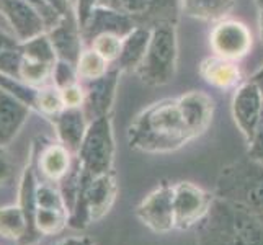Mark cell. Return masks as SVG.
<instances>
[{
  "mask_svg": "<svg viewBox=\"0 0 263 245\" xmlns=\"http://www.w3.org/2000/svg\"><path fill=\"white\" fill-rule=\"evenodd\" d=\"M178 100L190 128H192L193 134L198 138L199 134H203L208 129V126L211 123L214 108L213 100L201 92H190L178 97Z\"/></svg>",
  "mask_w": 263,
  "mask_h": 245,
  "instance_id": "18",
  "label": "cell"
},
{
  "mask_svg": "<svg viewBox=\"0 0 263 245\" xmlns=\"http://www.w3.org/2000/svg\"><path fill=\"white\" fill-rule=\"evenodd\" d=\"M106 64H108V61H105L95 49L90 48L87 51H82V54H80V58L76 64L77 76L84 80L100 79L108 72Z\"/></svg>",
  "mask_w": 263,
  "mask_h": 245,
  "instance_id": "27",
  "label": "cell"
},
{
  "mask_svg": "<svg viewBox=\"0 0 263 245\" xmlns=\"http://www.w3.org/2000/svg\"><path fill=\"white\" fill-rule=\"evenodd\" d=\"M138 20H134L133 16L120 13L116 10L106 7H95L87 25L82 28L80 34H82L84 40H88L92 43L98 34L103 33H111L120 36V38H126L134 28H138Z\"/></svg>",
  "mask_w": 263,
  "mask_h": 245,
  "instance_id": "12",
  "label": "cell"
},
{
  "mask_svg": "<svg viewBox=\"0 0 263 245\" xmlns=\"http://www.w3.org/2000/svg\"><path fill=\"white\" fill-rule=\"evenodd\" d=\"M152 28L138 26L126 38H123V46L120 58H118V69L120 70H136L144 59L151 41Z\"/></svg>",
  "mask_w": 263,
  "mask_h": 245,
  "instance_id": "19",
  "label": "cell"
},
{
  "mask_svg": "<svg viewBox=\"0 0 263 245\" xmlns=\"http://www.w3.org/2000/svg\"><path fill=\"white\" fill-rule=\"evenodd\" d=\"M52 118L61 144L67 147L74 156H77L88 128V120L85 118L84 110L82 108H64L61 113Z\"/></svg>",
  "mask_w": 263,
  "mask_h": 245,
  "instance_id": "16",
  "label": "cell"
},
{
  "mask_svg": "<svg viewBox=\"0 0 263 245\" xmlns=\"http://www.w3.org/2000/svg\"><path fill=\"white\" fill-rule=\"evenodd\" d=\"M214 195L240 206L263 224V163L246 157L222 167Z\"/></svg>",
  "mask_w": 263,
  "mask_h": 245,
  "instance_id": "3",
  "label": "cell"
},
{
  "mask_svg": "<svg viewBox=\"0 0 263 245\" xmlns=\"http://www.w3.org/2000/svg\"><path fill=\"white\" fill-rule=\"evenodd\" d=\"M183 10L199 20H219L234 8V0H181Z\"/></svg>",
  "mask_w": 263,
  "mask_h": 245,
  "instance_id": "24",
  "label": "cell"
},
{
  "mask_svg": "<svg viewBox=\"0 0 263 245\" xmlns=\"http://www.w3.org/2000/svg\"><path fill=\"white\" fill-rule=\"evenodd\" d=\"M28 234V222L20 204L0 208V235L20 243Z\"/></svg>",
  "mask_w": 263,
  "mask_h": 245,
  "instance_id": "23",
  "label": "cell"
},
{
  "mask_svg": "<svg viewBox=\"0 0 263 245\" xmlns=\"http://www.w3.org/2000/svg\"><path fill=\"white\" fill-rule=\"evenodd\" d=\"M134 213L147 229L156 234H167L175 229L174 185L162 181L156 190L142 198Z\"/></svg>",
  "mask_w": 263,
  "mask_h": 245,
  "instance_id": "8",
  "label": "cell"
},
{
  "mask_svg": "<svg viewBox=\"0 0 263 245\" xmlns=\"http://www.w3.org/2000/svg\"><path fill=\"white\" fill-rule=\"evenodd\" d=\"M36 186H38V180H36L34 170L31 165H28L22 174L20 180V198H18V204L23 210L26 222H28V234L20 242V245H36L41 240V235L36 231L34 217H36Z\"/></svg>",
  "mask_w": 263,
  "mask_h": 245,
  "instance_id": "17",
  "label": "cell"
},
{
  "mask_svg": "<svg viewBox=\"0 0 263 245\" xmlns=\"http://www.w3.org/2000/svg\"><path fill=\"white\" fill-rule=\"evenodd\" d=\"M54 245H95L88 237H69L64 240H59Z\"/></svg>",
  "mask_w": 263,
  "mask_h": 245,
  "instance_id": "38",
  "label": "cell"
},
{
  "mask_svg": "<svg viewBox=\"0 0 263 245\" xmlns=\"http://www.w3.org/2000/svg\"><path fill=\"white\" fill-rule=\"evenodd\" d=\"M263 111V95L258 87L250 80L249 84L242 85L232 102V115L234 121L239 126L247 142L252 141L258 121Z\"/></svg>",
  "mask_w": 263,
  "mask_h": 245,
  "instance_id": "10",
  "label": "cell"
},
{
  "mask_svg": "<svg viewBox=\"0 0 263 245\" xmlns=\"http://www.w3.org/2000/svg\"><path fill=\"white\" fill-rule=\"evenodd\" d=\"M56 66V64H54ZM52 64H46V62L34 61L30 58H25L22 54V62H20V70H18V77L28 85L38 88L40 85H44L49 77H52Z\"/></svg>",
  "mask_w": 263,
  "mask_h": 245,
  "instance_id": "26",
  "label": "cell"
},
{
  "mask_svg": "<svg viewBox=\"0 0 263 245\" xmlns=\"http://www.w3.org/2000/svg\"><path fill=\"white\" fill-rule=\"evenodd\" d=\"M118 195V183L113 172L100 177H90L82 170L80 188L74 208L69 213V228L85 229L108 214L115 204Z\"/></svg>",
  "mask_w": 263,
  "mask_h": 245,
  "instance_id": "4",
  "label": "cell"
},
{
  "mask_svg": "<svg viewBox=\"0 0 263 245\" xmlns=\"http://www.w3.org/2000/svg\"><path fill=\"white\" fill-rule=\"evenodd\" d=\"M177 66V33L172 22L156 23L144 59L136 69L142 84L164 85L175 74Z\"/></svg>",
  "mask_w": 263,
  "mask_h": 245,
  "instance_id": "5",
  "label": "cell"
},
{
  "mask_svg": "<svg viewBox=\"0 0 263 245\" xmlns=\"http://www.w3.org/2000/svg\"><path fill=\"white\" fill-rule=\"evenodd\" d=\"M211 46L217 58L235 61L249 52L252 46V34L243 23L224 20L214 26L211 33Z\"/></svg>",
  "mask_w": 263,
  "mask_h": 245,
  "instance_id": "9",
  "label": "cell"
},
{
  "mask_svg": "<svg viewBox=\"0 0 263 245\" xmlns=\"http://www.w3.org/2000/svg\"><path fill=\"white\" fill-rule=\"evenodd\" d=\"M201 76L208 84L219 88L232 87L239 80V69L234 61L222 58H210L201 64Z\"/></svg>",
  "mask_w": 263,
  "mask_h": 245,
  "instance_id": "22",
  "label": "cell"
},
{
  "mask_svg": "<svg viewBox=\"0 0 263 245\" xmlns=\"http://www.w3.org/2000/svg\"><path fill=\"white\" fill-rule=\"evenodd\" d=\"M31 108L22 100L0 90V147L8 146L20 133Z\"/></svg>",
  "mask_w": 263,
  "mask_h": 245,
  "instance_id": "15",
  "label": "cell"
},
{
  "mask_svg": "<svg viewBox=\"0 0 263 245\" xmlns=\"http://www.w3.org/2000/svg\"><path fill=\"white\" fill-rule=\"evenodd\" d=\"M20 51L25 58H30L34 61L46 62V64H56L58 62V54L54 49L49 36L46 33L34 36V38L25 41L20 44Z\"/></svg>",
  "mask_w": 263,
  "mask_h": 245,
  "instance_id": "25",
  "label": "cell"
},
{
  "mask_svg": "<svg viewBox=\"0 0 263 245\" xmlns=\"http://www.w3.org/2000/svg\"><path fill=\"white\" fill-rule=\"evenodd\" d=\"M72 154L62 144H51L40 156V168L41 174L49 181H61L67 175L72 167Z\"/></svg>",
  "mask_w": 263,
  "mask_h": 245,
  "instance_id": "21",
  "label": "cell"
},
{
  "mask_svg": "<svg viewBox=\"0 0 263 245\" xmlns=\"http://www.w3.org/2000/svg\"><path fill=\"white\" fill-rule=\"evenodd\" d=\"M20 40H16L15 36L8 34L0 30V51H10V49H18L20 48Z\"/></svg>",
  "mask_w": 263,
  "mask_h": 245,
  "instance_id": "36",
  "label": "cell"
},
{
  "mask_svg": "<svg viewBox=\"0 0 263 245\" xmlns=\"http://www.w3.org/2000/svg\"><path fill=\"white\" fill-rule=\"evenodd\" d=\"M76 66L69 64L66 61H58L56 66H54L52 70V80H54V85L59 87V88H64L69 87L72 84H77V69H74Z\"/></svg>",
  "mask_w": 263,
  "mask_h": 245,
  "instance_id": "31",
  "label": "cell"
},
{
  "mask_svg": "<svg viewBox=\"0 0 263 245\" xmlns=\"http://www.w3.org/2000/svg\"><path fill=\"white\" fill-rule=\"evenodd\" d=\"M97 0H77V23L79 30L82 31V28L87 25L90 13L95 8Z\"/></svg>",
  "mask_w": 263,
  "mask_h": 245,
  "instance_id": "34",
  "label": "cell"
},
{
  "mask_svg": "<svg viewBox=\"0 0 263 245\" xmlns=\"http://www.w3.org/2000/svg\"><path fill=\"white\" fill-rule=\"evenodd\" d=\"M48 4H49L61 16L72 15V10H70V0H48Z\"/></svg>",
  "mask_w": 263,
  "mask_h": 245,
  "instance_id": "37",
  "label": "cell"
},
{
  "mask_svg": "<svg viewBox=\"0 0 263 245\" xmlns=\"http://www.w3.org/2000/svg\"><path fill=\"white\" fill-rule=\"evenodd\" d=\"M257 5H258L260 8H263V0H257Z\"/></svg>",
  "mask_w": 263,
  "mask_h": 245,
  "instance_id": "41",
  "label": "cell"
},
{
  "mask_svg": "<svg viewBox=\"0 0 263 245\" xmlns=\"http://www.w3.org/2000/svg\"><path fill=\"white\" fill-rule=\"evenodd\" d=\"M260 33H261V40H263V8L260 13Z\"/></svg>",
  "mask_w": 263,
  "mask_h": 245,
  "instance_id": "40",
  "label": "cell"
},
{
  "mask_svg": "<svg viewBox=\"0 0 263 245\" xmlns=\"http://www.w3.org/2000/svg\"><path fill=\"white\" fill-rule=\"evenodd\" d=\"M249 144H250V147L247 152V157L263 163V111H261V118L255 129V134H253V138Z\"/></svg>",
  "mask_w": 263,
  "mask_h": 245,
  "instance_id": "33",
  "label": "cell"
},
{
  "mask_svg": "<svg viewBox=\"0 0 263 245\" xmlns=\"http://www.w3.org/2000/svg\"><path fill=\"white\" fill-rule=\"evenodd\" d=\"M12 163L8 160V157L5 156L4 149L0 147V185L7 183L8 180L12 177Z\"/></svg>",
  "mask_w": 263,
  "mask_h": 245,
  "instance_id": "35",
  "label": "cell"
},
{
  "mask_svg": "<svg viewBox=\"0 0 263 245\" xmlns=\"http://www.w3.org/2000/svg\"><path fill=\"white\" fill-rule=\"evenodd\" d=\"M36 108L44 115L56 116L64 110V100H62L61 88L56 85H46L38 88V98H36Z\"/></svg>",
  "mask_w": 263,
  "mask_h": 245,
  "instance_id": "29",
  "label": "cell"
},
{
  "mask_svg": "<svg viewBox=\"0 0 263 245\" xmlns=\"http://www.w3.org/2000/svg\"><path fill=\"white\" fill-rule=\"evenodd\" d=\"M196 245H263V224L240 206L214 196L196 225Z\"/></svg>",
  "mask_w": 263,
  "mask_h": 245,
  "instance_id": "2",
  "label": "cell"
},
{
  "mask_svg": "<svg viewBox=\"0 0 263 245\" xmlns=\"http://www.w3.org/2000/svg\"><path fill=\"white\" fill-rule=\"evenodd\" d=\"M214 196L192 181L174 183L175 229L188 231L203 221L214 201Z\"/></svg>",
  "mask_w": 263,
  "mask_h": 245,
  "instance_id": "7",
  "label": "cell"
},
{
  "mask_svg": "<svg viewBox=\"0 0 263 245\" xmlns=\"http://www.w3.org/2000/svg\"><path fill=\"white\" fill-rule=\"evenodd\" d=\"M0 12L13 28L20 43L43 34L46 23L28 0H0Z\"/></svg>",
  "mask_w": 263,
  "mask_h": 245,
  "instance_id": "11",
  "label": "cell"
},
{
  "mask_svg": "<svg viewBox=\"0 0 263 245\" xmlns=\"http://www.w3.org/2000/svg\"><path fill=\"white\" fill-rule=\"evenodd\" d=\"M0 90L16 97L18 100H22L23 103H26L30 108H36V98H38V88L28 85L22 79H18L15 76H8L0 72Z\"/></svg>",
  "mask_w": 263,
  "mask_h": 245,
  "instance_id": "28",
  "label": "cell"
},
{
  "mask_svg": "<svg viewBox=\"0 0 263 245\" xmlns=\"http://www.w3.org/2000/svg\"><path fill=\"white\" fill-rule=\"evenodd\" d=\"M195 138L178 98L151 105L128 129L129 147L146 154L174 152Z\"/></svg>",
  "mask_w": 263,
  "mask_h": 245,
  "instance_id": "1",
  "label": "cell"
},
{
  "mask_svg": "<svg viewBox=\"0 0 263 245\" xmlns=\"http://www.w3.org/2000/svg\"><path fill=\"white\" fill-rule=\"evenodd\" d=\"M79 23L74 20V16L67 15L62 16L58 25H54L49 30L48 36L52 43L54 49H56L58 59L66 61L69 64L76 66L77 61L80 58V46H82V41H80L79 30H77Z\"/></svg>",
  "mask_w": 263,
  "mask_h": 245,
  "instance_id": "14",
  "label": "cell"
},
{
  "mask_svg": "<svg viewBox=\"0 0 263 245\" xmlns=\"http://www.w3.org/2000/svg\"><path fill=\"white\" fill-rule=\"evenodd\" d=\"M76 157L80 162L82 170L90 177H100L113 172L115 138L110 118L102 116L88 123L87 133Z\"/></svg>",
  "mask_w": 263,
  "mask_h": 245,
  "instance_id": "6",
  "label": "cell"
},
{
  "mask_svg": "<svg viewBox=\"0 0 263 245\" xmlns=\"http://www.w3.org/2000/svg\"><path fill=\"white\" fill-rule=\"evenodd\" d=\"M252 82L255 84L257 87H258V90L261 92V95H263V67L258 70V72H255L253 74V77H252Z\"/></svg>",
  "mask_w": 263,
  "mask_h": 245,
  "instance_id": "39",
  "label": "cell"
},
{
  "mask_svg": "<svg viewBox=\"0 0 263 245\" xmlns=\"http://www.w3.org/2000/svg\"><path fill=\"white\" fill-rule=\"evenodd\" d=\"M97 4L139 20L146 16L159 18V13L172 7V0H97Z\"/></svg>",
  "mask_w": 263,
  "mask_h": 245,
  "instance_id": "20",
  "label": "cell"
},
{
  "mask_svg": "<svg viewBox=\"0 0 263 245\" xmlns=\"http://www.w3.org/2000/svg\"><path fill=\"white\" fill-rule=\"evenodd\" d=\"M62 100H64L66 108H82L85 100V90L79 84H72L69 87L61 88Z\"/></svg>",
  "mask_w": 263,
  "mask_h": 245,
  "instance_id": "32",
  "label": "cell"
},
{
  "mask_svg": "<svg viewBox=\"0 0 263 245\" xmlns=\"http://www.w3.org/2000/svg\"><path fill=\"white\" fill-rule=\"evenodd\" d=\"M118 70L115 69L106 72L103 77L95 80H87L88 84L84 88L85 90V100L82 105V110L85 113V118L90 121L98 120L102 116H108L111 110L115 92L118 85Z\"/></svg>",
  "mask_w": 263,
  "mask_h": 245,
  "instance_id": "13",
  "label": "cell"
},
{
  "mask_svg": "<svg viewBox=\"0 0 263 245\" xmlns=\"http://www.w3.org/2000/svg\"><path fill=\"white\" fill-rule=\"evenodd\" d=\"M90 44H92V49H95L105 61L110 62L120 58L123 38L111 33H103V34H98Z\"/></svg>",
  "mask_w": 263,
  "mask_h": 245,
  "instance_id": "30",
  "label": "cell"
}]
</instances>
